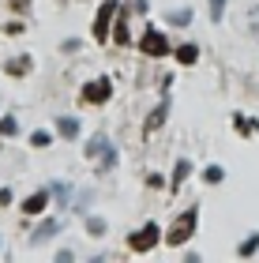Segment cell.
I'll return each instance as SVG.
<instances>
[{
    "mask_svg": "<svg viewBox=\"0 0 259 263\" xmlns=\"http://www.w3.org/2000/svg\"><path fill=\"white\" fill-rule=\"evenodd\" d=\"M195 226H199V211L195 207H188L181 218H176L173 226H169V233H166V245H184L188 237L195 233Z\"/></svg>",
    "mask_w": 259,
    "mask_h": 263,
    "instance_id": "1",
    "label": "cell"
},
{
    "mask_svg": "<svg viewBox=\"0 0 259 263\" xmlns=\"http://www.w3.org/2000/svg\"><path fill=\"white\" fill-rule=\"evenodd\" d=\"M116 8H121V0H105V4L98 8V15H94V42H102L109 38V27H113V19H116Z\"/></svg>",
    "mask_w": 259,
    "mask_h": 263,
    "instance_id": "2",
    "label": "cell"
},
{
    "mask_svg": "<svg viewBox=\"0 0 259 263\" xmlns=\"http://www.w3.org/2000/svg\"><path fill=\"white\" fill-rule=\"evenodd\" d=\"M139 49H143L147 57H166V53L173 49V45H169V38H166L162 30L147 27V30H143V38H139Z\"/></svg>",
    "mask_w": 259,
    "mask_h": 263,
    "instance_id": "3",
    "label": "cell"
},
{
    "mask_svg": "<svg viewBox=\"0 0 259 263\" xmlns=\"http://www.w3.org/2000/svg\"><path fill=\"white\" fill-rule=\"evenodd\" d=\"M158 241H162V230H158L154 222H150V226H143V230H139V233H132V237H128V245H132V252H150V248H154Z\"/></svg>",
    "mask_w": 259,
    "mask_h": 263,
    "instance_id": "4",
    "label": "cell"
},
{
    "mask_svg": "<svg viewBox=\"0 0 259 263\" xmlns=\"http://www.w3.org/2000/svg\"><path fill=\"white\" fill-rule=\"evenodd\" d=\"M109 94H113V83L109 79H90L83 87V102L87 105H102V102H109Z\"/></svg>",
    "mask_w": 259,
    "mask_h": 263,
    "instance_id": "5",
    "label": "cell"
},
{
    "mask_svg": "<svg viewBox=\"0 0 259 263\" xmlns=\"http://www.w3.org/2000/svg\"><path fill=\"white\" fill-rule=\"evenodd\" d=\"M56 233H61V222H56V218H45L38 230L30 233V245H42V241H49V237H56Z\"/></svg>",
    "mask_w": 259,
    "mask_h": 263,
    "instance_id": "6",
    "label": "cell"
},
{
    "mask_svg": "<svg viewBox=\"0 0 259 263\" xmlns=\"http://www.w3.org/2000/svg\"><path fill=\"white\" fill-rule=\"evenodd\" d=\"M166 117H169V102H166V105H158V109L147 117V124H143V136H154V132H158L162 124H166Z\"/></svg>",
    "mask_w": 259,
    "mask_h": 263,
    "instance_id": "7",
    "label": "cell"
},
{
    "mask_svg": "<svg viewBox=\"0 0 259 263\" xmlns=\"http://www.w3.org/2000/svg\"><path fill=\"white\" fill-rule=\"evenodd\" d=\"M49 196H53V188H49V192H34L27 203H23V211H27V214H42L45 203H49Z\"/></svg>",
    "mask_w": 259,
    "mask_h": 263,
    "instance_id": "8",
    "label": "cell"
},
{
    "mask_svg": "<svg viewBox=\"0 0 259 263\" xmlns=\"http://www.w3.org/2000/svg\"><path fill=\"white\" fill-rule=\"evenodd\" d=\"M188 173H192V162H188V158H181V162L173 165V192H176V188H181V184L188 181Z\"/></svg>",
    "mask_w": 259,
    "mask_h": 263,
    "instance_id": "9",
    "label": "cell"
},
{
    "mask_svg": "<svg viewBox=\"0 0 259 263\" xmlns=\"http://www.w3.org/2000/svg\"><path fill=\"white\" fill-rule=\"evenodd\" d=\"M56 132H61L64 139H75L79 136V121L75 117H61V121H56Z\"/></svg>",
    "mask_w": 259,
    "mask_h": 263,
    "instance_id": "10",
    "label": "cell"
},
{
    "mask_svg": "<svg viewBox=\"0 0 259 263\" xmlns=\"http://www.w3.org/2000/svg\"><path fill=\"white\" fill-rule=\"evenodd\" d=\"M166 19H169V27H188L195 15H192V8H176V11H169Z\"/></svg>",
    "mask_w": 259,
    "mask_h": 263,
    "instance_id": "11",
    "label": "cell"
},
{
    "mask_svg": "<svg viewBox=\"0 0 259 263\" xmlns=\"http://www.w3.org/2000/svg\"><path fill=\"white\" fill-rule=\"evenodd\" d=\"M113 42L116 45H128V11L116 15V30H113Z\"/></svg>",
    "mask_w": 259,
    "mask_h": 263,
    "instance_id": "12",
    "label": "cell"
},
{
    "mask_svg": "<svg viewBox=\"0 0 259 263\" xmlns=\"http://www.w3.org/2000/svg\"><path fill=\"white\" fill-rule=\"evenodd\" d=\"M30 71V57H11L8 61V76H27Z\"/></svg>",
    "mask_w": 259,
    "mask_h": 263,
    "instance_id": "13",
    "label": "cell"
},
{
    "mask_svg": "<svg viewBox=\"0 0 259 263\" xmlns=\"http://www.w3.org/2000/svg\"><path fill=\"white\" fill-rule=\"evenodd\" d=\"M176 61H181V64H195L199 49H195V45H181V49H176Z\"/></svg>",
    "mask_w": 259,
    "mask_h": 263,
    "instance_id": "14",
    "label": "cell"
},
{
    "mask_svg": "<svg viewBox=\"0 0 259 263\" xmlns=\"http://www.w3.org/2000/svg\"><path fill=\"white\" fill-rule=\"evenodd\" d=\"M105 147H109V139H105V132H98V136H94V139L87 143V154H90V158H94V154H102Z\"/></svg>",
    "mask_w": 259,
    "mask_h": 263,
    "instance_id": "15",
    "label": "cell"
},
{
    "mask_svg": "<svg viewBox=\"0 0 259 263\" xmlns=\"http://www.w3.org/2000/svg\"><path fill=\"white\" fill-rule=\"evenodd\" d=\"M105 230H109L105 218H87V233H90V237H105Z\"/></svg>",
    "mask_w": 259,
    "mask_h": 263,
    "instance_id": "16",
    "label": "cell"
},
{
    "mask_svg": "<svg viewBox=\"0 0 259 263\" xmlns=\"http://www.w3.org/2000/svg\"><path fill=\"white\" fill-rule=\"evenodd\" d=\"M255 248H259V233H252V237H244V241H241V248H237V252H241V256H252V252H255Z\"/></svg>",
    "mask_w": 259,
    "mask_h": 263,
    "instance_id": "17",
    "label": "cell"
},
{
    "mask_svg": "<svg viewBox=\"0 0 259 263\" xmlns=\"http://www.w3.org/2000/svg\"><path fill=\"white\" fill-rule=\"evenodd\" d=\"M15 132H19L15 117H0V136H15Z\"/></svg>",
    "mask_w": 259,
    "mask_h": 263,
    "instance_id": "18",
    "label": "cell"
},
{
    "mask_svg": "<svg viewBox=\"0 0 259 263\" xmlns=\"http://www.w3.org/2000/svg\"><path fill=\"white\" fill-rule=\"evenodd\" d=\"M113 165H116V151H113V143H109V147L102 151V173H105V170H113Z\"/></svg>",
    "mask_w": 259,
    "mask_h": 263,
    "instance_id": "19",
    "label": "cell"
},
{
    "mask_svg": "<svg viewBox=\"0 0 259 263\" xmlns=\"http://www.w3.org/2000/svg\"><path fill=\"white\" fill-rule=\"evenodd\" d=\"M30 143H34V147H49V143H53V136H49L45 128H38V132L30 136Z\"/></svg>",
    "mask_w": 259,
    "mask_h": 263,
    "instance_id": "20",
    "label": "cell"
},
{
    "mask_svg": "<svg viewBox=\"0 0 259 263\" xmlns=\"http://www.w3.org/2000/svg\"><path fill=\"white\" fill-rule=\"evenodd\" d=\"M90 203H94V196H90V192H83V196L75 199V211H79V214H87V211H90Z\"/></svg>",
    "mask_w": 259,
    "mask_h": 263,
    "instance_id": "21",
    "label": "cell"
},
{
    "mask_svg": "<svg viewBox=\"0 0 259 263\" xmlns=\"http://www.w3.org/2000/svg\"><path fill=\"white\" fill-rule=\"evenodd\" d=\"M203 177H207V184H218V181H222V165H207Z\"/></svg>",
    "mask_w": 259,
    "mask_h": 263,
    "instance_id": "22",
    "label": "cell"
},
{
    "mask_svg": "<svg viewBox=\"0 0 259 263\" xmlns=\"http://www.w3.org/2000/svg\"><path fill=\"white\" fill-rule=\"evenodd\" d=\"M53 196H56V203H68V196H72V188H68V184H53Z\"/></svg>",
    "mask_w": 259,
    "mask_h": 263,
    "instance_id": "23",
    "label": "cell"
},
{
    "mask_svg": "<svg viewBox=\"0 0 259 263\" xmlns=\"http://www.w3.org/2000/svg\"><path fill=\"white\" fill-rule=\"evenodd\" d=\"M222 11H226V0H210V19H222Z\"/></svg>",
    "mask_w": 259,
    "mask_h": 263,
    "instance_id": "24",
    "label": "cell"
},
{
    "mask_svg": "<svg viewBox=\"0 0 259 263\" xmlns=\"http://www.w3.org/2000/svg\"><path fill=\"white\" fill-rule=\"evenodd\" d=\"M8 203H11V192H8V188H0V207H8Z\"/></svg>",
    "mask_w": 259,
    "mask_h": 263,
    "instance_id": "25",
    "label": "cell"
},
{
    "mask_svg": "<svg viewBox=\"0 0 259 263\" xmlns=\"http://www.w3.org/2000/svg\"><path fill=\"white\" fill-rule=\"evenodd\" d=\"M27 4L30 0H11V8H19V11H27Z\"/></svg>",
    "mask_w": 259,
    "mask_h": 263,
    "instance_id": "26",
    "label": "cell"
}]
</instances>
